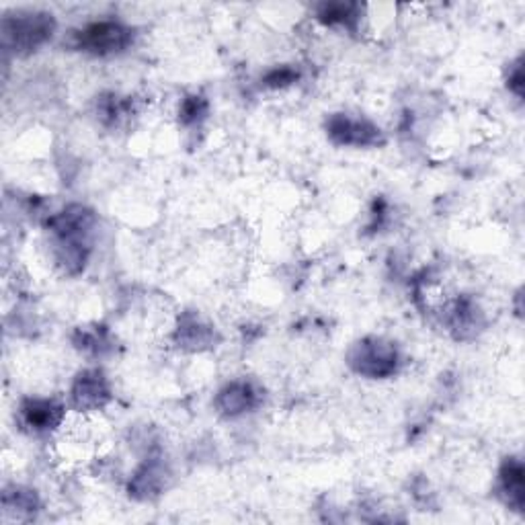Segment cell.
Here are the masks:
<instances>
[{"mask_svg":"<svg viewBox=\"0 0 525 525\" xmlns=\"http://www.w3.org/2000/svg\"><path fill=\"white\" fill-rule=\"evenodd\" d=\"M349 366L366 378H388L397 372L398 351L392 343L378 339V336H369V339L355 343L351 353H349Z\"/></svg>","mask_w":525,"mask_h":525,"instance_id":"cell-3","label":"cell"},{"mask_svg":"<svg viewBox=\"0 0 525 525\" xmlns=\"http://www.w3.org/2000/svg\"><path fill=\"white\" fill-rule=\"evenodd\" d=\"M177 339L183 347L202 349L212 345L213 333L210 327H205V324L199 322V319H196V316H187L177 330Z\"/></svg>","mask_w":525,"mask_h":525,"instance_id":"cell-11","label":"cell"},{"mask_svg":"<svg viewBox=\"0 0 525 525\" xmlns=\"http://www.w3.org/2000/svg\"><path fill=\"white\" fill-rule=\"evenodd\" d=\"M165 484V470H162L160 462L151 459L142 468L135 472L132 484H129V495L138 498H148L152 495H158V490Z\"/></svg>","mask_w":525,"mask_h":525,"instance_id":"cell-9","label":"cell"},{"mask_svg":"<svg viewBox=\"0 0 525 525\" xmlns=\"http://www.w3.org/2000/svg\"><path fill=\"white\" fill-rule=\"evenodd\" d=\"M501 489L515 511L523 509V464L517 458L505 459L501 466Z\"/></svg>","mask_w":525,"mask_h":525,"instance_id":"cell-10","label":"cell"},{"mask_svg":"<svg viewBox=\"0 0 525 525\" xmlns=\"http://www.w3.org/2000/svg\"><path fill=\"white\" fill-rule=\"evenodd\" d=\"M54 29L56 21L48 12H15L4 17L3 40L15 54H31L51 40Z\"/></svg>","mask_w":525,"mask_h":525,"instance_id":"cell-2","label":"cell"},{"mask_svg":"<svg viewBox=\"0 0 525 525\" xmlns=\"http://www.w3.org/2000/svg\"><path fill=\"white\" fill-rule=\"evenodd\" d=\"M324 25H343V27H353L358 21L359 6L351 3H324L316 9Z\"/></svg>","mask_w":525,"mask_h":525,"instance_id":"cell-13","label":"cell"},{"mask_svg":"<svg viewBox=\"0 0 525 525\" xmlns=\"http://www.w3.org/2000/svg\"><path fill=\"white\" fill-rule=\"evenodd\" d=\"M64 408L56 400L48 398H29L21 405V421L31 431L43 433L56 429L62 423Z\"/></svg>","mask_w":525,"mask_h":525,"instance_id":"cell-8","label":"cell"},{"mask_svg":"<svg viewBox=\"0 0 525 525\" xmlns=\"http://www.w3.org/2000/svg\"><path fill=\"white\" fill-rule=\"evenodd\" d=\"M132 43V29L118 21H97L76 34V48L95 56L123 51Z\"/></svg>","mask_w":525,"mask_h":525,"instance_id":"cell-4","label":"cell"},{"mask_svg":"<svg viewBox=\"0 0 525 525\" xmlns=\"http://www.w3.org/2000/svg\"><path fill=\"white\" fill-rule=\"evenodd\" d=\"M3 505H4V511L9 515L25 517V515L35 513L37 505L40 503H37V497L34 490L21 489V486H12V489L4 490Z\"/></svg>","mask_w":525,"mask_h":525,"instance_id":"cell-12","label":"cell"},{"mask_svg":"<svg viewBox=\"0 0 525 525\" xmlns=\"http://www.w3.org/2000/svg\"><path fill=\"white\" fill-rule=\"evenodd\" d=\"M452 327L458 328L459 333H466V330L476 328V308L472 306L470 302H459L456 310H453V320Z\"/></svg>","mask_w":525,"mask_h":525,"instance_id":"cell-14","label":"cell"},{"mask_svg":"<svg viewBox=\"0 0 525 525\" xmlns=\"http://www.w3.org/2000/svg\"><path fill=\"white\" fill-rule=\"evenodd\" d=\"M95 216L82 205H73L50 220V230L56 241L58 263L66 274H79L87 263L90 251V232H93Z\"/></svg>","mask_w":525,"mask_h":525,"instance_id":"cell-1","label":"cell"},{"mask_svg":"<svg viewBox=\"0 0 525 525\" xmlns=\"http://www.w3.org/2000/svg\"><path fill=\"white\" fill-rule=\"evenodd\" d=\"M330 140L341 146H375L380 144V129L372 121L351 118V115L336 113L327 121Z\"/></svg>","mask_w":525,"mask_h":525,"instance_id":"cell-5","label":"cell"},{"mask_svg":"<svg viewBox=\"0 0 525 525\" xmlns=\"http://www.w3.org/2000/svg\"><path fill=\"white\" fill-rule=\"evenodd\" d=\"M509 89L513 90L517 97L523 95V70H521V62H517L513 66V73L509 74Z\"/></svg>","mask_w":525,"mask_h":525,"instance_id":"cell-17","label":"cell"},{"mask_svg":"<svg viewBox=\"0 0 525 525\" xmlns=\"http://www.w3.org/2000/svg\"><path fill=\"white\" fill-rule=\"evenodd\" d=\"M207 103L204 97H187L181 105V120L183 123H196L205 115Z\"/></svg>","mask_w":525,"mask_h":525,"instance_id":"cell-15","label":"cell"},{"mask_svg":"<svg viewBox=\"0 0 525 525\" xmlns=\"http://www.w3.org/2000/svg\"><path fill=\"white\" fill-rule=\"evenodd\" d=\"M261 390L252 384V382L246 380H236L222 388L216 398V406L218 411L226 414V417H236V414L249 413L252 408H257L261 405Z\"/></svg>","mask_w":525,"mask_h":525,"instance_id":"cell-7","label":"cell"},{"mask_svg":"<svg viewBox=\"0 0 525 525\" xmlns=\"http://www.w3.org/2000/svg\"><path fill=\"white\" fill-rule=\"evenodd\" d=\"M296 79H297V73H294L291 68H277L274 73L267 74L265 82H267L269 87H285V84L294 82Z\"/></svg>","mask_w":525,"mask_h":525,"instance_id":"cell-16","label":"cell"},{"mask_svg":"<svg viewBox=\"0 0 525 525\" xmlns=\"http://www.w3.org/2000/svg\"><path fill=\"white\" fill-rule=\"evenodd\" d=\"M109 398H112V390L105 375L99 369H87V372L79 374V378L74 380L73 386V403L81 411H97L103 408Z\"/></svg>","mask_w":525,"mask_h":525,"instance_id":"cell-6","label":"cell"}]
</instances>
